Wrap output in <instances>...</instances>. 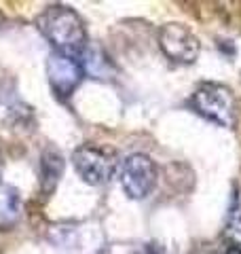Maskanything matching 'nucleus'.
Returning <instances> with one entry per match:
<instances>
[{"mask_svg": "<svg viewBox=\"0 0 241 254\" xmlns=\"http://www.w3.org/2000/svg\"><path fill=\"white\" fill-rule=\"evenodd\" d=\"M63 172V159L55 148H47L40 157V189L43 193H53Z\"/></svg>", "mask_w": 241, "mask_h": 254, "instance_id": "0eeeda50", "label": "nucleus"}, {"mask_svg": "<svg viewBox=\"0 0 241 254\" xmlns=\"http://www.w3.org/2000/svg\"><path fill=\"white\" fill-rule=\"evenodd\" d=\"M83 76L85 68L78 58H70V55L55 51L47 60V78H49L53 93L61 100H66L74 93V89L83 81Z\"/></svg>", "mask_w": 241, "mask_h": 254, "instance_id": "39448f33", "label": "nucleus"}, {"mask_svg": "<svg viewBox=\"0 0 241 254\" xmlns=\"http://www.w3.org/2000/svg\"><path fill=\"white\" fill-rule=\"evenodd\" d=\"M120 185H123L127 197H131V199L148 197L157 185L155 161L144 153H135L127 157L123 161V168H120Z\"/></svg>", "mask_w": 241, "mask_h": 254, "instance_id": "20e7f679", "label": "nucleus"}, {"mask_svg": "<svg viewBox=\"0 0 241 254\" xmlns=\"http://www.w3.org/2000/svg\"><path fill=\"white\" fill-rule=\"evenodd\" d=\"M138 254H165V250L159 244H146V246H142Z\"/></svg>", "mask_w": 241, "mask_h": 254, "instance_id": "1a4fd4ad", "label": "nucleus"}, {"mask_svg": "<svg viewBox=\"0 0 241 254\" xmlns=\"http://www.w3.org/2000/svg\"><path fill=\"white\" fill-rule=\"evenodd\" d=\"M72 163H74V170L78 172V176L87 185H93V187L106 185L117 172L115 155L91 144L78 146L74 150V155H72Z\"/></svg>", "mask_w": 241, "mask_h": 254, "instance_id": "7ed1b4c3", "label": "nucleus"}, {"mask_svg": "<svg viewBox=\"0 0 241 254\" xmlns=\"http://www.w3.org/2000/svg\"><path fill=\"white\" fill-rule=\"evenodd\" d=\"M192 108L220 127H233L237 121V102L229 87L220 83H203L192 93Z\"/></svg>", "mask_w": 241, "mask_h": 254, "instance_id": "f03ea898", "label": "nucleus"}, {"mask_svg": "<svg viewBox=\"0 0 241 254\" xmlns=\"http://www.w3.org/2000/svg\"><path fill=\"white\" fill-rule=\"evenodd\" d=\"M36 26L55 51L78 58L87 47V30L83 19L66 4H51L36 17Z\"/></svg>", "mask_w": 241, "mask_h": 254, "instance_id": "f257e3e1", "label": "nucleus"}, {"mask_svg": "<svg viewBox=\"0 0 241 254\" xmlns=\"http://www.w3.org/2000/svg\"><path fill=\"white\" fill-rule=\"evenodd\" d=\"M227 235L233 240L231 246H239V248H241V201H239L237 195H235V199H233V208L229 212Z\"/></svg>", "mask_w": 241, "mask_h": 254, "instance_id": "6e6552de", "label": "nucleus"}, {"mask_svg": "<svg viewBox=\"0 0 241 254\" xmlns=\"http://www.w3.org/2000/svg\"><path fill=\"white\" fill-rule=\"evenodd\" d=\"M224 254H241V248L239 246H229V248L224 250Z\"/></svg>", "mask_w": 241, "mask_h": 254, "instance_id": "9d476101", "label": "nucleus"}, {"mask_svg": "<svg viewBox=\"0 0 241 254\" xmlns=\"http://www.w3.org/2000/svg\"><path fill=\"white\" fill-rule=\"evenodd\" d=\"M159 47L176 64H192L199 55V38L184 23H165L159 32Z\"/></svg>", "mask_w": 241, "mask_h": 254, "instance_id": "423d86ee", "label": "nucleus"}]
</instances>
